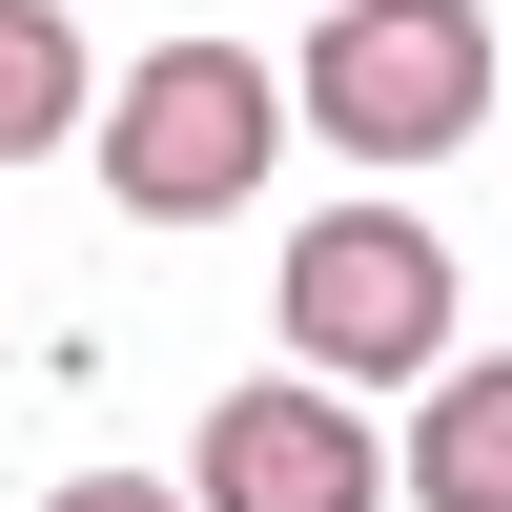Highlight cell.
Instances as JSON below:
<instances>
[{
  "mask_svg": "<svg viewBox=\"0 0 512 512\" xmlns=\"http://www.w3.org/2000/svg\"><path fill=\"white\" fill-rule=\"evenodd\" d=\"M41 512H205V492H144V472H62Z\"/></svg>",
  "mask_w": 512,
  "mask_h": 512,
  "instance_id": "obj_7",
  "label": "cell"
},
{
  "mask_svg": "<svg viewBox=\"0 0 512 512\" xmlns=\"http://www.w3.org/2000/svg\"><path fill=\"white\" fill-rule=\"evenodd\" d=\"M41 144H82V41H62V0H0V164H41Z\"/></svg>",
  "mask_w": 512,
  "mask_h": 512,
  "instance_id": "obj_6",
  "label": "cell"
},
{
  "mask_svg": "<svg viewBox=\"0 0 512 512\" xmlns=\"http://www.w3.org/2000/svg\"><path fill=\"white\" fill-rule=\"evenodd\" d=\"M205 512H390L410 492V451L369 431L328 369H267V390H226L205 410V472H185Z\"/></svg>",
  "mask_w": 512,
  "mask_h": 512,
  "instance_id": "obj_4",
  "label": "cell"
},
{
  "mask_svg": "<svg viewBox=\"0 0 512 512\" xmlns=\"http://www.w3.org/2000/svg\"><path fill=\"white\" fill-rule=\"evenodd\" d=\"M287 103H308V144H349V164H451L472 123H512V41L472 21V0H328Z\"/></svg>",
  "mask_w": 512,
  "mask_h": 512,
  "instance_id": "obj_1",
  "label": "cell"
},
{
  "mask_svg": "<svg viewBox=\"0 0 512 512\" xmlns=\"http://www.w3.org/2000/svg\"><path fill=\"white\" fill-rule=\"evenodd\" d=\"M287 123H308V103H287L246 41H144V62H123V103L82 123V144H103V205H123V226H226V205L267 185Z\"/></svg>",
  "mask_w": 512,
  "mask_h": 512,
  "instance_id": "obj_2",
  "label": "cell"
},
{
  "mask_svg": "<svg viewBox=\"0 0 512 512\" xmlns=\"http://www.w3.org/2000/svg\"><path fill=\"white\" fill-rule=\"evenodd\" d=\"M492 144H512V123H492Z\"/></svg>",
  "mask_w": 512,
  "mask_h": 512,
  "instance_id": "obj_8",
  "label": "cell"
},
{
  "mask_svg": "<svg viewBox=\"0 0 512 512\" xmlns=\"http://www.w3.org/2000/svg\"><path fill=\"white\" fill-rule=\"evenodd\" d=\"M267 308H287V369H328V390H431L451 369V246L410 205H328Z\"/></svg>",
  "mask_w": 512,
  "mask_h": 512,
  "instance_id": "obj_3",
  "label": "cell"
},
{
  "mask_svg": "<svg viewBox=\"0 0 512 512\" xmlns=\"http://www.w3.org/2000/svg\"><path fill=\"white\" fill-rule=\"evenodd\" d=\"M410 512H512V349H451L410 410Z\"/></svg>",
  "mask_w": 512,
  "mask_h": 512,
  "instance_id": "obj_5",
  "label": "cell"
}]
</instances>
